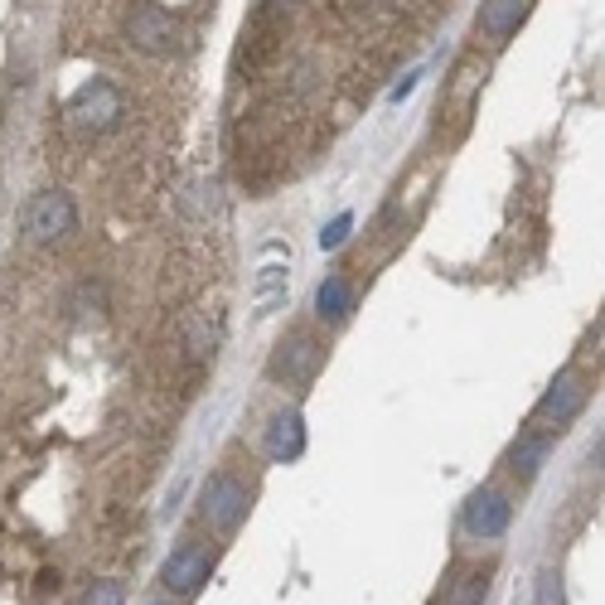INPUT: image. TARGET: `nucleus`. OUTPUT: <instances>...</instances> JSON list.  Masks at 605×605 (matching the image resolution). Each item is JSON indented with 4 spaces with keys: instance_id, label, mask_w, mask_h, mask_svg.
Instances as JSON below:
<instances>
[{
    "instance_id": "nucleus-1",
    "label": "nucleus",
    "mask_w": 605,
    "mask_h": 605,
    "mask_svg": "<svg viewBox=\"0 0 605 605\" xmlns=\"http://www.w3.org/2000/svg\"><path fill=\"white\" fill-rule=\"evenodd\" d=\"M117 117H121V93L107 83V78L83 83L69 103V121H73V131H83V137H103V131L117 127Z\"/></svg>"
},
{
    "instance_id": "nucleus-2",
    "label": "nucleus",
    "mask_w": 605,
    "mask_h": 605,
    "mask_svg": "<svg viewBox=\"0 0 605 605\" xmlns=\"http://www.w3.org/2000/svg\"><path fill=\"white\" fill-rule=\"evenodd\" d=\"M25 233L29 242H59L73 233V199L63 189H44V194L29 199L25 209Z\"/></svg>"
},
{
    "instance_id": "nucleus-3",
    "label": "nucleus",
    "mask_w": 605,
    "mask_h": 605,
    "mask_svg": "<svg viewBox=\"0 0 605 605\" xmlns=\"http://www.w3.org/2000/svg\"><path fill=\"white\" fill-rule=\"evenodd\" d=\"M248 485L242 479H233V475H218V479H209V489H204V523L209 529H218V533H233L242 519H248Z\"/></svg>"
},
{
    "instance_id": "nucleus-4",
    "label": "nucleus",
    "mask_w": 605,
    "mask_h": 605,
    "mask_svg": "<svg viewBox=\"0 0 605 605\" xmlns=\"http://www.w3.org/2000/svg\"><path fill=\"white\" fill-rule=\"evenodd\" d=\"M127 39L137 44L141 54H170L179 39V25L170 20V10H161L155 0H141L127 15Z\"/></svg>"
},
{
    "instance_id": "nucleus-5",
    "label": "nucleus",
    "mask_w": 605,
    "mask_h": 605,
    "mask_svg": "<svg viewBox=\"0 0 605 605\" xmlns=\"http://www.w3.org/2000/svg\"><path fill=\"white\" fill-rule=\"evenodd\" d=\"M513 519V503L499 495V489H479V495L465 499V533L470 537H503Z\"/></svg>"
},
{
    "instance_id": "nucleus-6",
    "label": "nucleus",
    "mask_w": 605,
    "mask_h": 605,
    "mask_svg": "<svg viewBox=\"0 0 605 605\" xmlns=\"http://www.w3.org/2000/svg\"><path fill=\"white\" fill-rule=\"evenodd\" d=\"M209 571H214V553H209V547H179V553H170V562H165L161 577L175 596H194V591L209 581Z\"/></svg>"
},
{
    "instance_id": "nucleus-7",
    "label": "nucleus",
    "mask_w": 605,
    "mask_h": 605,
    "mask_svg": "<svg viewBox=\"0 0 605 605\" xmlns=\"http://www.w3.org/2000/svg\"><path fill=\"white\" fill-rule=\"evenodd\" d=\"M320 358H324L320 344L310 340V334H296V340H286L282 349H276L272 373H276V378H286V383H306V378L320 368Z\"/></svg>"
},
{
    "instance_id": "nucleus-8",
    "label": "nucleus",
    "mask_w": 605,
    "mask_h": 605,
    "mask_svg": "<svg viewBox=\"0 0 605 605\" xmlns=\"http://www.w3.org/2000/svg\"><path fill=\"white\" fill-rule=\"evenodd\" d=\"M581 402H586V383H581V378H571V373H562L553 388H547V398L537 402V422L562 427V422H571L581 412Z\"/></svg>"
},
{
    "instance_id": "nucleus-9",
    "label": "nucleus",
    "mask_w": 605,
    "mask_h": 605,
    "mask_svg": "<svg viewBox=\"0 0 605 605\" xmlns=\"http://www.w3.org/2000/svg\"><path fill=\"white\" fill-rule=\"evenodd\" d=\"M266 451H272V461H282V465L306 451V422H300V412L272 417V427H266Z\"/></svg>"
},
{
    "instance_id": "nucleus-10",
    "label": "nucleus",
    "mask_w": 605,
    "mask_h": 605,
    "mask_svg": "<svg viewBox=\"0 0 605 605\" xmlns=\"http://www.w3.org/2000/svg\"><path fill=\"white\" fill-rule=\"evenodd\" d=\"M529 10H533V0H485V5H479V29L503 39L529 20Z\"/></svg>"
},
{
    "instance_id": "nucleus-11",
    "label": "nucleus",
    "mask_w": 605,
    "mask_h": 605,
    "mask_svg": "<svg viewBox=\"0 0 605 605\" xmlns=\"http://www.w3.org/2000/svg\"><path fill=\"white\" fill-rule=\"evenodd\" d=\"M349 310H354V286L344 282V276H330V282H320V290H316V316L324 324H344V320H349Z\"/></svg>"
},
{
    "instance_id": "nucleus-12",
    "label": "nucleus",
    "mask_w": 605,
    "mask_h": 605,
    "mask_svg": "<svg viewBox=\"0 0 605 605\" xmlns=\"http://www.w3.org/2000/svg\"><path fill=\"white\" fill-rule=\"evenodd\" d=\"M282 300H286V266L282 262H262V266H257V286H252L257 316H272Z\"/></svg>"
},
{
    "instance_id": "nucleus-13",
    "label": "nucleus",
    "mask_w": 605,
    "mask_h": 605,
    "mask_svg": "<svg viewBox=\"0 0 605 605\" xmlns=\"http://www.w3.org/2000/svg\"><path fill=\"white\" fill-rule=\"evenodd\" d=\"M179 204H185L189 218H214L223 209V189L214 185V179H194V185L179 194Z\"/></svg>"
},
{
    "instance_id": "nucleus-14",
    "label": "nucleus",
    "mask_w": 605,
    "mask_h": 605,
    "mask_svg": "<svg viewBox=\"0 0 605 605\" xmlns=\"http://www.w3.org/2000/svg\"><path fill=\"white\" fill-rule=\"evenodd\" d=\"M547 451H553V441H547V436H529V441H519V446H513V455H509V470H513V475H519V479H533L537 470H543Z\"/></svg>"
},
{
    "instance_id": "nucleus-15",
    "label": "nucleus",
    "mask_w": 605,
    "mask_h": 605,
    "mask_svg": "<svg viewBox=\"0 0 605 605\" xmlns=\"http://www.w3.org/2000/svg\"><path fill=\"white\" fill-rule=\"evenodd\" d=\"M214 324H209V316H189L185 320V344H189V354L194 358H204V354H214Z\"/></svg>"
},
{
    "instance_id": "nucleus-16",
    "label": "nucleus",
    "mask_w": 605,
    "mask_h": 605,
    "mask_svg": "<svg viewBox=\"0 0 605 605\" xmlns=\"http://www.w3.org/2000/svg\"><path fill=\"white\" fill-rule=\"evenodd\" d=\"M489 591V571H470V577H461V586L451 591V601L446 605H479Z\"/></svg>"
},
{
    "instance_id": "nucleus-17",
    "label": "nucleus",
    "mask_w": 605,
    "mask_h": 605,
    "mask_svg": "<svg viewBox=\"0 0 605 605\" xmlns=\"http://www.w3.org/2000/svg\"><path fill=\"white\" fill-rule=\"evenodd\" d=\"M537 605H562V577L553 567L537 571Z\"/></svg>"
},
{
    "instance_id": "nucleus-18",
    "label": "nucleus",
    "mask_w": 605,
    "mask_h": 605,
    "mask_svg": "<svg viewBox=\"0 0 605 605\" xmlns=\"http://www.w3.org/2000/svg\"><path fill=\"white\" fill-rule=\"evenodd\" d=\"M83 605H127V586L121 581H97Z\"/></svg>"
},
{
    "instance_id": "nucleus-19",
    "label": "nucleus",
    "mask_w": 605,
    "mask_h": 605,
    "mask_svg": "<svg viewBox=\"0 0 605 605\" xmlns=\"http://www.w3.org/2000/svg\"><path fill=\"white\" fill-rule=\"evenodd\" d=\"M349 228H354V218H349V214H340V218L330 223V228L320 233V248H324V252H334V248H340L344 238H349Z\"/></svg>"
},
{
    "instance_id": "nucleus-20",
    "label": "nucleus",
    "mask_w": 605,
    "mask_h": 605,
    "mask_svg": "<svg viewBox=\"0 0 605 605\" xmlns=\"http://www.w3.org/2000/svg\"><path fill=\"white\" fill-rule=\"evenodd\" d=\"M161 605H165V601H161Z\"/></svg>"
}]
</instances>
